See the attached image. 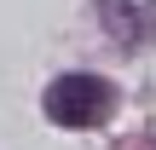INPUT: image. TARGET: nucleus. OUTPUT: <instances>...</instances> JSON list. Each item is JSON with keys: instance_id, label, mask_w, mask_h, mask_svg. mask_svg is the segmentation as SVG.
Instances as JSON below:
<instances>
[{"instance_id": "f257e3e1", "label": "nucleus", "mask_w": 156, "mask_h": 150, "mask_svg": "<svg viewBox=\"0 0 156 150\" xmlns=\"http://www.w3.org/2000/svg\"><path fill=\"white\" fill-rule=\"evenodd\" d=\"M41 104H46V116H52L58 127H93V121H104V116L116 110V92H110V81H98V75H58Z\"/></svg>"}, {"instance_id": "f03ea898", "label": "nucleus", "mask_w": 156, "mask_h": 150, "mask_svg": "<svg viewBox=\"0 0 156 150\" xmlns=\"http://www.w3.org/2000/svg\"><path fill=\"white\" fill-rule=\"evenodd\" d=\"M98 12H104V23L116 29L122 46H139V40L156 29V12H151V6H133V0H104Z\"/></svg>"}]
</instances>
